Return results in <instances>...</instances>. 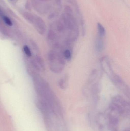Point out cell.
Returning <instances> with one entry per match:
<instances>
[{"instance_id":"obj_2","label":"cell","mask_w":130,"mask_h":131,"mask_svg":"<svg viewBox=\"0 0 130 131\" xmlns=\"http://www.w3.org/2000/svg\"><path fill=\"white\" fill-rule=\"evenodd\" d=\"M30 74L35 91L40 99L48 104L57 103V97L48 82L37 72Z\"/></svg>"},{"instance_id":"obj_14","label":"cell","mask_w":130,"mask_h":131,"mask_svg":"<svg viewBox=\"0 0 130 131\" xmlns=\"http://www.w3.org/2000/svg\"><path fill=\"white\" fill-rule=\"evenodd\" d=\"M3 15H3V12H2V10L0 9V16L2 17Z\"/></svg>"},{"instance_id":"obj_15","label":"cell","mask_w":130,"mask_h":131,"mask_svg":"<svg viewBox=\"0 0 130 131\" xmlns=\"http://www.w3.org/2000/svg\"><path fill=\"white\" fill-rule=\"evenodd\" d=\"M66 1L68 2H69V3H70V4H71L73 1V0H66Z\"/></svg>"},{"instance_id":"obj_6","label":"cell","mask_w":130,"mask_h":131,"mask_svg":"<svg viewBox=\"0 0 130 131\" xmlns=\"http://www.w3.org/2000/svg\"><path fill=\"white\" fill-rule=\"evenodd\" d=\"M69 77L67 74L65 75L60 78L58 83L59 87L62 90H66L69 85Z\"/></svg>"},{"instance_id":"obj_3","label":"cell","mask_w":130,"mask_h":131,"mask_svg":"<svg viewBox=\"0 0 130 131\" xmlns=\"http://www.w3.org/2000/svg\"><path fill=\"white\" fill-rule=\"evenodd\" d=\"M47 60L50 69L56 74L61 73L65 66V60L62 53L52 50L47 54Z\"/></svg>"},{"instance_id":"obj_9","label":"cell","mask_w":130,"mask_h":131,"mask_svg":"<svg viewBox=\"0 0 130 131\" xmlns=\"http://www.w3.org/2000/svg\"><path fill=\"white\" fill-rule=\"evenodd\" d=\"M62 55L65 60H70L72 57V50L71 47H65L62 52Z\"/></svg>"},{"instance_id":"obj_16","label":"cell","mask_w":130,"mask_h":131,"mask_svg":"<svg viewBox=\"0 0 130 131\" xmlns=\"http://www.w3.org/2000/svg\"><path fill=\"white\" fill-rule=\"evenodd\" d=\"M10 1H13V0H10Z\"/></svg>"},{"instance_id":"obj_13","label":"cell","mask_w":130,"mask_h":131,"mask_svg":"<svg viewBox=\"0 0 130 131\" xmlns=\"http://www.w3.org/2000/svg\"><path fill=\"white\" fill-rule=\"evenodd\" d=\"M31 45L32 46V48L35 51H39V47H38V45L33 40L30 41Z\"/></svg>"},{"instance_id":"obj_8","label":"cell","mask_w":130,"mask_h":131,"mask_svg":"<svg viewBox=\"0 0 130 131\" xmlns=\"http://www.w3.org/2000/svg\"><path fill=\"white\" fill-rule=\"evenodd\" d=\"M103 38L97 36L95 40V50L98 53H100L104 49V41Z\"/></svg>"},{"instance_id":"obj_10","label":"cell","mask_w":130,"mask_h":131,"mask_svg":"<svg viewBox=\"0 0 130 131\" xmlns=\"http://www.w3.org/2000/svg\"><path fill=\"white\" fill-rule=\"evenodd\" d=\"M97 27L98 36L104 38L106 34L105 28L103 25L99 22L97 24Z\"/></svg>"},{"instance_id":"obj_5","label":"cell","mask_w":130,"mask_h":131,"mask_svg":"<svg viewBox=\"0 0 130 131\" xmlns=\"http://www.w3.org/2000/svg\"><path fill=\"white\" fill-rule=\"evenodd\" d=\"M30 66L33 70L30 71V73L34 72H44L45 70V64L42 57L36 55L30 61Z\"/></svg>"},{"instance_id":"obj_1","label":"cell","mask_w":130,"mask_h":131,"mask_svg":"<svg viewBox=\"0 0 130 131\" xmlns=\"http://www.w3.org/2000/svg\"><path fill=\"white\" fill-rule=\"evenodd\" d=\"M60 19L64 25V31L62 37L64 38V43L71 45L78 40L79 32L78 22L70 6H65L64 12L61 15Z\"/></svg>"},{"instance_id":"obj_4","label":"cell","mask_w":130,"mask_h":131,"mask_svg":"<svg viewBox=\"0 0 130 131\" xmlns=\"http://www.w3.org/2000/svg\"><path fill=\"white\" fill-rule=\"evenodd\" d=\"M109 78L113 84L127 96H129L130 89L128 85L119 75L114 72Z\"/></svg>"},{"instance_id":"obj_7","label":"cell","mask_w":130,"mask_h":131,"mask_svg":"<svg viewBox=\"0 0 130 131\" xmlns=\"http://www.w3.org/2000/svg\"><path fill=\"white\" fill-rule=\"evenodd\" d=\"M36 28L38 32L40 34L43 35L46 32V27L44 21L39 18L36 22Z\"/></svg>"},{"instance_id":"obj_11","label":"cell","mask_w":130,"mask_h":131,"mask_svg":"<svg viewBox=\"0 0 130 131\" xmlns=\"http://www.w3.org/2000/svg\"><path fill=\"white\" fill-rule=\"evenodd\" d=\"M24 52L27 57H30L32 55V53L30 49L28 46L27 45H25L24 46L23 48Z\"/></svg>"},{"instance_id":"obj_12","label":"cell","mask_w":130,"mask_h":131,"mask_svg":"<svg viewBox=\"0 0 130 131\" xmlns=\"http://www.w3.org/2000/svg\"><path fill=\"white\" fill-rule=\"evenodd\" d=\"M2 18L4 22L7 25L10 26H11L13 25V23H12V21L8 17L3 15V16H2Z\"/></svg>"}]
</instances>
